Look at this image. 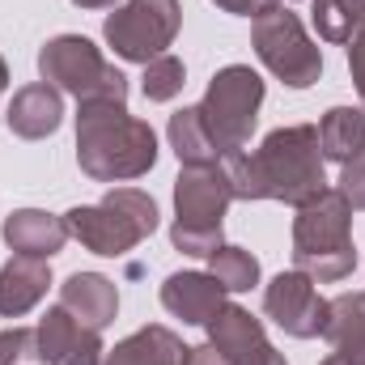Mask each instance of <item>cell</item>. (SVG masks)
<instances>
[{
	"mask_svg": "<svg viewBox=\"0 0 365 365\" xmlns=\"http://www.w3.org/2000/svg\"><path fill=\"white\" fill-rule=\"evenodd\" d=\"M225 175L234 182V200H280V204H310L327 191L323 149L314 123L276 128L264 136L255 153L225 158Z\"/></svg>",
	"mask_w": 365,
	"mask_h": 365,
	"instance_id": "cell-1",
	"label": "cell"
},
{
	"mask_svg": "<svg viewBox=\"0 0 365 365\" xmlns=\"http://www.w3.org/2000/svg\"><path fill=\"white\" fill-rule=\"evenodd\" d=\"M77 162L93 182L140 179L158 162V132L145 119L128 115L123 98H81Z\"/></svg>",
	"mask_w": 365,
	"mask_h": 365,
	"instance_id": "cell-2",
	"label": "cell"
},
{
	"mask_svg": "<svg viewBox=\"0 0 365 365\" xmlns=\"http://www.w3.org/2000/svg\"><path fill=\"white\" fill-rule=\"evenodd\" d=\"M349 230H353V208L336 187L302 204L293 217V268L319 284H336L353 276L357 251Z\"/></svg>",
	"mask_w": 365,
	"mask_h": 365,
	"instance_id": "cell-3",
	"label": "cell"
},
{
	"mask_svg": "<svg viewBox=\"0 0 365 365\" xmlns=\"http://www.w3.org/2000/svg\"><path fill=\"white\" fill-rule=\"evenodd\" d=\"M64 225L86 251L115 259V255H128L132 247H140L158 230V204H153V195H145L136 187H115L98 204H81V208L64 212Z\"/></svg>",
	"mask_w": 365,
	"mask_h": 365,
	"instance_id": "cell-4",
	"label": "cell"
},
{
	"mask_svg": "<svg viewBox=\"0 0 365 365\" xmlns=\"http://www.w3.org/2000/svg\"><path fill=\"white\" fill-rule=\"evenodd\" d=\"M259 106H264V77L247 64H230L208 81L204 102H200V119H204L221 162L247 149L255 119H259Z\"/></svg>",
	"mask_w": 365,
	"mask_h": 365,
	"instance_id": "cell-5",
	"label": "cell"
},
{
	"mask_svg": "<svg viewBox=\"0 0 365 365\" xmlns=\"http://www.w3.org/2000/svg\"><path fill=\"white\" fill-rule=\"evenodd\" d=\"M251 43H255V56L264 60V68L280 77L289 90H310L323 77V51L314 47V38L297 21V13H289L284 4H272L268 13L255 17Z\"/></svg>",
	"mask_w": 365,
	"mask_h": 365,
	"instance_id": "cell-6",
	"label": "cell"
},
{
	"mask_svg": "<svg viewBox=\"0 0 365 365\" xmlns=\"http://www.w3.org/2000/svg\"><path fill=\"white\" fill-rule=\"evenodd\" d=\"M38 73L47 86L68 90L81 98H123L128 102V77L102 60V51L81 34H60L43 43L38 51Z\"/></svg>",
	"mask_w": 365,
	"mask_h": 365,
	"instance_id": "cell-7",
	"label": "cell"
},
{
	"mask_svg": "<svg viewBox=\"0 0 365 365\" xmlns=\"http://www.w3.org/2000/svg\"><path fill=\"white\" fill-rule=\"evenodd\" d=\"M179 26H182L179 0H128L123 9H115L106 17L102 38L110 43V51L119 60L149 64V60L166 56V47L175 43Z\"/></svg>",
	"mask_w": 365,
	"mask_h": 365,
	"instance_id": "cell-8",
	"label": "cell"
},
{
	"mask_svg": "<svg viewBox=\"0 0 365 365\" xmlns=\"http://www.w3.org/2000/svg\"><path fill=\"white\" fill-rule=\"evenodd\" d=\"M230 204H234V182H230L221 162L179 170V179H175V225L221 230Z\"/></svg>",
	"mask_w": 365,
	"mask_h": 365,
	"instance_id": "cell-9",
	"label": "cell"
},
{
	"mask_svg": "<svg viewBox=\"0 0 365 365\" xmlns=\"http://www.w3.org/2000/svg\"><path fill=\"white\" fill-rule=\"evenodd\" d=\"M264 310L276 327L293 340H310V336H323V319H327V302L319 297L314 280L306 272H280L264 289Z\"/></svg>",
	"mask_w": 365,
	"mask_h": 365,
	"instance_id": "cell-10",
	"label": "cell"
},
{
	"mask_svg": "<svg viewBox=\"0 0 365 365\" xmlns=\"http://www.w3.org/2000/svg\"><path fill=\"white\" fill-rule=\"evenodd\" d=\"M208 344H217L230 365H284V357L264 336V323L234 302H225L217 319H208Z\"/></svg>",
	"mask_w": 365,
	"mask_h": 365,
	"instance_id": "cell-11",
	"label": "cell"
},
{
	"mask_svg": "<svg viewBox=\"0 0 365 365\" xmlns=\"http://www.w3.org/2000/svg\"><path fill=\"white\" fill-rule=\"evenodd\" d=\"M162 306L182 323L208 327V319H217V310L225 306V289L212 272H175L162 284Z\"/></svg>",
	"mask_w": 365,
	"mask_h": 365,
	"instance_id": "cell-12",
	"label": "cell"
},
{
	"mask_svg": "<svg viewBox=\"0 0 365 365\" xmlns=\"http://www.w3.org/2000/svg\"><path fill=\"white\" fill-rule=\"evenodd\" d=\"M60 306L81 327L102 331L119 314V289H115V280H106V276H98V272H73L60 284Z\"/></svg>",
	"mask_w": 365,
	"mask_h": 365,
	"instance_id": "cell-13",
	"label": "cell"
},
{
	"mask_svg": "<svg viewBox=\"0 0 365 365\" xmlns=\"http://www.w3.org/2000/svg\"><path fill=\"white\" fill-rule=\"evenodd\" d=\"M60 123H64V98H60L56 86L34 81V86H26V90L13 93V102H9V132H13V136H21V140H43V136H51Z\"/></svg>",
	"mask_w": 365,
	"mask_h": 365,
	"instance_id": "cell-14",
	"label": "cell"
},
{
	"mask_svg": "<svg viewBox=\"0 0 365 365\" xmlns=\"http://www.w3.org/2000/svg\"><path fill=\"white\" fill-rule=\"evenodd\" d=\"M4 242H9L17 255L51 259L56 251H64L68 225H64V217L43 212V208H17V212H9V221H4Z\"/></svg>",
	"mask_w": 365,
	"mask_h": 365,
	"instance_id": "cell-15",
	"label": "cell"
},
{
	"mask_svg": "<svg viewBox=\"0 0 365 365\" xmlns=\"http://www.w3.org/2000/svg\"><path fill=\"white\" fill-rule=\"evenodd\" d=\"M51 284V259H34V255H13L0 268V314L4 319H21L30 314L43 293Z\"/></svg>",
	"mask_w": 365,
	"mask_h": 365,
	"instance_id": "cell-16",
	"label": "cell"
},
{
	"mask_svg": "<svg viewBox=\"0 0 365 365\" xmlns=\"http://www.w3.org/2000/svg\"><path fill=\"white\" fill-rule=\"evenodd\" d=\"M323 340L340 357L365 365V293H340V297L327 302Z\"/></svg>",
	"mask_w": 365,
	"mask_h": 365,
	"instance_id": "cell-17",
	"label": "cell"
},
{
	"mask_svg": "<svg viewBox=\"0 0 365 365\" xmlns=\"http://www.w3.org/2000/svg\"><path fill=\"white\" fill-rule=\"evenodd\" d=\"M182 357H187V344L179 336L162 323H149V327L132 331L128 340H119L106 365H182Z\"/></svg>",
	"mask_w": 365,
	"mask_h": 365,
	"instance_id": "cell-18",
	"label": "cell"
},
{
	"mask_svg": "<svg viewBox=\"0 0 365 365\" xmlns=\"http://www.w3.org/2000/svg\"><path fill=\"white\" fill-rule=\"evenodd\" d=\"M319 149H323V162H340V166L365 158V110L331 106L319 123Z\"/></svg>",
	"mask_w": 365,
	"mask_h": 365,
	"instance_id": "cell-19",
	"label": "cell"
},
{
	"mask_svg": "<svg viewBox=\"0 0 365 365\" xmlns=\"http://www.w3.org/2000/svg\"><path fill=\"white\" fill-rule=\"evenodd\" d=\"M166 136H170V149H175V158H179L182 166H212V162H221V153H217L204 119H200V106L175 110Z\"/></svg>",
	"mask_w": 365,
	"mask_h": 365,
	"instance_id": "cell-20",
	"label": "cell"
},
{
	"mask_svg": "<svg viewBox=\"0 0 365 365\" xmlns=\"http://www.w3.org/2000/svg\"><path fill=\"white\" fill-rule=\"evenodd\" d=\"M90 327H81L64 306H51L47 314H43V323L34 327V336H38V361L47 365H64L68 361V353L81 344V336H86Z\"/></svg>",
	"mask_w": 365,
	"mask_h": 365,
	"instance_id": "cell-21",
	"label": "cell"
},
{
	"mask_svg": "<svg viewBox=\"0 0 365 365\" xmlns=\"http://www.w3.org/2000/svg\"><path fill=\"white\" fill-rule=\"evenodd\" d=\"M208 272L217 276V284L225 293H247L259 284V259L242 247H217L208 255Z\"/></svg>",
	"mask_w": 365,
	"mask_h": 365,
	"instance_id": "cell-22",
	"label": "cell"
},
{
	"mask_svg": "<svg viewBox=\"0 0 365 365\" xmlns=\"http://www.w3.org/2000/svg\"><path fill=\"white\" fill-rule=\"evenodd\" d=\"M187 86V68H182L179 56H158V60H149L145 64V77H140V90L149 102H170L175 93H182Z\"/></svg>",
	"mask_w": 365,
	"mask_h": 365,
	"instance_id": "cell-23",
	"label": "cell"
},
{
	"mask_svg": "<svg viewBox=\"0 0 365 365\" xmlns=\"http://www.w3.org/2000/svg\"><path fill=\"white\" fill-rule=\"evenodd\" d=\"M310 21H314V30H319V38H323V43H349V38H353V30L361 26V21H357L340 0H314Z\"/></svg>",
	"mask_w": 365,
	"mask_h": 365,
	"instance_id": "cell-24",
	"label": "cell"
},
{
	"mask_svg": "<svg viewBox=\"0 0 365 365\" xmlns=\"http://www.w3.org/2000/svg\"><path fill=\"white\" fill-rule=\"evenodd\" d=\"M38 361V336L34 327H9L0 331V365H21Z\"/></svg>",
	"mask_w": 365,
	"mask_h": 365,
	"instance_id": "cell-25",
	"label": "cell"
},
{
	"mask_svg": "<svg viewBox=\"0 0 365 365\" xmlns=\"http://www.w3.org/2000/svg\"><path fill=\"white\" fill-rule=\"evenodd\" d=\"M170 242L182 255H195V259H208L217 247H225L221 230H191V225H170Z\"/></svg>",
	"mask_w": 365,
	"mask_h": 365,
	"instance_id": "cell-26",
	"label": "cell"
},
{
	"mask_svg": "<svg viewBox=\"0 0 365 365\" xmlns=\"http://www.w3.org/2000/svg\"><path fill=\"white\" fill-rule=\"evenodd\" d=\"M336 191L349 200V208H361L365 212V158H357V162L344 166V175H340V187H336Z\"/></svg>",
	"mask_w": 365,
	"mask_h": 365,
	"instance_id": "cell-27",
	"label": "cell"
},
{
	"mask_svg": "<svg viewBox=\"0 0 365 365\" xmlns=\"http://www.w3.org/2000/svg\"><path fill=\"white\" fill-rule=\"evenodd\" d=\"M349 73H353V86H357V93H361V102H365V21L349 38Z\"/></svg>",
	"mask_w": 365,
	"mask_h": 365,
	"instance_id": "cell-28",
	"label": "cell"
},
{
	"mask_svg": "<svg viewBox=\"0 0 365 365\" xmlns=\"http://www.w3.org/2000/svg\"><path fill=\"white\" fill-rule=\"evenodd\" d=\"M64 365H106L102 361V340H98V331H86L81 336V344L68 353V361Z\"/></svg>",
	"mask_w": 365,
	"mask_h": 365,
	"instance_id": "cell-29",
	"label": "cell"
},
{
	"mask_svg": "<svg viewBox=\"0 0 365 365\" xmlns=\"http://www.w3.org/2000/svg\"><path fill=\"white\" fill-rule=\"evenodd\" d=\"M212 4L225 9V13H238V17H259V13H268L280 0H212Z\"/></svg>",
	"mask_w": 365,
	"mask_h": 365,
	"instance_id": "cell-30",
	"label": "cell"
},
{
	"mask_svg": "<svg viewBox=\"0 0 365 365\" xmlns=\"http://www.w3.org/2000/svg\"><path fill=\"white\" fill-rule=\"evenodd\" d=\"M182 365H230V361H225V353L217 344H195V349H187Z\"/></svg>",
	"mask_w": 365,
	"mask_h": 365,
	"instance_id": "cell-31",
	"label": "cell"
},
{
	"mask_svg": "<svg viewBox=\"0 0 365 365\" xmlns=\"http://www.w3.org/2000/svg\"><path fill=\"white\" fill-rule=\"evenodd\" d=\"M340 4H344V9H349L357 21H365V0H340Z\"/></svg>",
	"mask_w": 365,
	"mask_h": 365,
	"instance_id": "cell-32",
	"label": "cell"
},
{
	"mask_svg": "<svg viewBox=\"0 0 365 365\" xmlns=\"http://www.w3.org/2000/svg\"><path fill=\"white\" fill-rule=\"evenodd\" d=\"M73 4H81V9H110L115 0H73Z\"/></svg>",
	"mask_w": 365,
	"mask_h": 365,
	"instance_id": "cell-33",
	"label": "cell"
},
{
	"mask_svg": "<svg viewBox=\"0 0 365 365\" xmlns=\"http://www.w3.org/2000/svg\"><path fill=\"white\" fill-rule=\"evenodd\" d=\"M319 365H357V361H349V357H340V353H331V357H323Z\"/></svg>",
	"mask_w": 365,
	"mask_h": 365,
	"instance_id": "cell-34",
	"label": "cell"
},
{
	"mask_svg": "<svg viewBox=\"0 0 365 365\" xmlns=\"http://www.w3.org/2000/svg\"><path fill=\"white\" fill-rule=\"evenodd\" d=\"M4 86H9V64H4V56H0V93H4Z\"/></svg>",
	"mask_w": 365,
	"mask_h": 365,
	"instance_id": "cell-35",
	"label": "cell"
}]
</instances>
